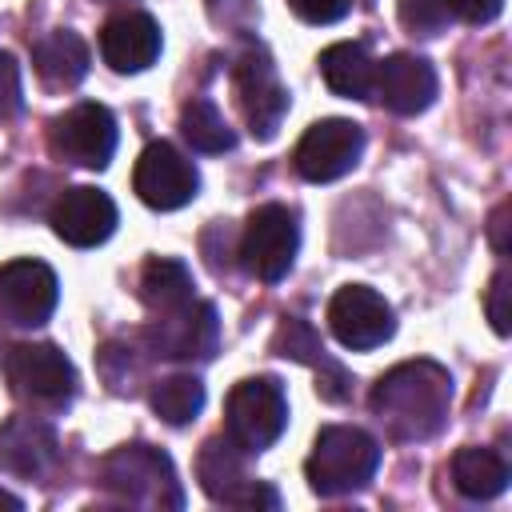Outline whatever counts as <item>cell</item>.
<instances>
[{"instance_id":"1","label":"cell","mask_w":512,"mask_h":512,"mask_svg":"<svg viewBox=\"0 0 512 512\" xmlns=\"http://www.w3.org/2000/svg\"><path fill=\"white\" fill-rule=\"evenodd\" d=\"M368 404L392 440L400 444L428 440L448 424L452 376L436 360H408L372 384Z\"/></svg>"},{"instance_id":"2","label":"cell","mask_w":512,"mask_h":512,"mask_svg":"<svg viewBox=\"0 0 512 512\" xmlns=\"http://www.w3.org/2000/svg\"><path fill=\"white\" fill-rule=\"evenodd\" d=\"M380 468V444L364 432V428H352V424H328L316 432V444L304 460V476H308V488L324 500H336V496H352L360 488L372 484Z\"/></svg>"},{"instance_id":"3","label":"cell","mask_w":512,"mask_h":512,"mask_svg":"<svg viewBox=\"0 0 512 512\" xmlns=\"http://www.w3.org/2000/svg\"><path fill=\"white\" fill-rule=\"evenodd\" d=\"M100 484L112 500L136 508H180L184 492L172 460L152 444H120L100 464Z\"/></svg>"},{"instance_id":"4","label":"cell","mask_w":512,"mask_h":512,"mask_svg":"<svg viewBox=\"0 0 512 512\" xmlns=\"http://www.w3.org/2000/svg\"><path fill=\"white\" fill-rule=\"evenodd\" d=\"M288 424V396L276 376H248L228 392L224 432L240 452H264Z\"/></svg>"},{"instance_id":"5","label":"cell","mask_w":512,"mask_h":512,"mask_svg":"<svg viewBox=\"0 0 512 512\" xmlns=\"http://www.w3.org/2000/svg\"><path fill=\"white\" fill-rule=\"evenodd\" d=\"M296 248H300V224L284 204L252 208L244 236H240V260L256 280L264 284L284 280L296 260Z\"/></svg>"},{"instance_id":"6","label":"cell","mask_w":512,"mask_h":512,"mask_svg":"<svg viewBox=\"0 0 512 512\" xmlns=\"http://www.w3.org/2000/svg\"><path fill=\"white\" fill-rule=\"evenodd\" d=\"M8 384L20 400L60 408L76 392V368L56 344H12L4 356Z\"/></svg>"},{"instance_id":"7","label":"cell","mask_w":512,"mask_h":512,"mask_svg":"<svg viewBox=\"0 0 512 512\" xmlns=\"http://www.w3.org/2000/svg\"><path fill=\"white\" fill-rule=\"evenodd\" d=\"M364 156V128L356 120H344V116H328V120H316L296 152H292V164L304 180L312 184H328V180H340L344 172H352Z\"/></svg>"},{"instance_id":"8","label":"cell","mask_w":512,"mask_h":512,"mask_svg":"<svg viewBox=\"0 0 512 512\" xmlns=\"http://www.w3.org/2000/svg\"><path fill=\"white\" fill-rule=\"evenodd\" d=\"M328 328H332V336L344 348L368 352V348H380L384 340H392L396 316H392V304L376 288H368V284H344L328 300Z\"/></svg>"},{"instance_id":"9","label":"cell","mask_w":512,"mask_h":512,"mask_svg":"<svg viewBox=\"0 0 512 512\" xmlns=\"http://www.w3.org/2000/svg\"><path fill=\"white\" fill-rule=\"evenodd\" d=\"M132 188L148 208L176 212L200 192V176L180 148H172L168 140H152L132 168Z\"/></svg>"},{"instance_id":"10","label":"cell","mask_w":512,"mask_h":512,"mask_svg":"<svg viewBox=\"0 0 512 512\" xmlns=\"http://www.w3.org/2000/svg\"><path fill=\"white\" fill-rule=\"evenodd\" d=\"M232 88H236L240 112L248 120V132L256 140H272L280 120H284V112H288V92L276 80V68L268 60V52L248 48L232 68Z\"/></svg>"},{"instance_id":"11","label":"cell","mask_w":512,"mask_h":512,"mask_svg":"<svg viewBox=\"0 0 512 512\" xmlns=\"http://www.w3.org/2000/svg\"><path fill=\"white\" fill-rule=\"evenodd\" d=\"M52 152L76 168H108L116 152V120L104 104H76L52 120Z\"/></svg>"},{"instance_id":"12","label":"cell","mask_w":512,"mask_h":512,"mask_svg":"<svg viewBox=\"0 0 512 512\" xmlns=\"http://www.w3.org/2000/svg\"><path fill=\"white\" fill-rule=\"evenodd\" d=\"M196 476H200V488L220 504H232V508H276L280 504V496L268 484L248 480L240 448L228 436L204 440L196 456Z\"/></svg>"},{"instance_id":"13","label":"cell","mask_w":512,"mask_h":512,"mask_svg":"<svg viewBox=\"0 0 512 512\" xmlns=\"http://www.w3.org/2000/svg\"><path fill=\"white\" fill-rule=\"evenodd\" d=\"M220 344V320L208 300H188L172 312H160V320L148 328L152 356L168 360H212Z\"/></svg>"},{"instance_id":"14","label":"cell","mask_w":512,"mask_h":512,"mask_svg":"<svg viewBox=\"0 0 512 512\" xmlns=\"http://www.w3.org/2000/svg\"><path fill=\"white\" fill-rule=\"evenodd\" d=\"M60 300L56 272L44 260H8L0 264V320L16 328H40Z\"/></svg>"},{"instance_id":"15","label":"cell","mask_w":512,"mask_h":512,"mask_svg":"<svg viewBox=\"0 0 512 512\" xmlns=\"http://www.w3.org/2000/svg\"><path fill=\"white\" fill-rule=\"evenodd\" d=\"M52 232L72 244V248H96L104 244L112 232H116V204L108 192L100 188H88V184H76V188H64L60 200L52 204Z\"/></svg>"},{"instance_id":"16","label":"cell","mask_w":512,"mask_h":512,"mask_svg":"<svg viewBox=\"0 0 512 512\" xmlns=\"http://www.w3.org/2000/svg\"><path fill=\"white\" fill-rule=\"evenodd\" d=\"M376 100L396 112V116H416L436 100V68L424 56L412 52H392L376 64V80H372Z\"/></svg>"},{"instance_id":"17","label":"cell","mask_w":512,"mask_h":512,"mask_svg":"<svg viewBox=\"0 0 512 512\" xmlns=\"http://www.w3.org/2000/svg\"><path fill=\"white\" fill-rule=\"evenodd\" d=\"M100 56L112 72H144L160 56V24L148 12H120L100 28Z\"/></svg>"},{"instance_id":"18","label":"cell","mask_w":512,"mask_h":512,"mask_svg":"<svg viewBox=\"0 0 512 512\" xmlns=\"http://www.w3.org/2000/svg\"><path fill=\"white\" fill-rule=\"evenodd\" d=\"M60 456V440L44 420L32 416H12L0 424V468L12 476L40 480Z\"/></svg>"},{"instance_id":"19","label":"cell","mask_w":512,"mask_h":512,"mask_svg":"<svg viewBox=\"0 0 512 512\" xmlns=\"http://www.w3.org/2000/svg\"><path fill=\"white\" fill-rule=\"evenodd\" d=\"M272 348H276L280 356H288V360L312 364V368L320 372L316 392H320L324 400H344V396H348V372H344L336 360H328V356H324V344L316 340V332H312L304 320H296V316H292V320H284V324L276 328Z\"/></svg>"},{"instance_id":"20","label":"cell","mask_w":512,"mask_h":512,"mask_svg":"<svg viewBox=\"0 0 512 512\" xmlns=\"http://www.w3.org/2000/svg\"><path fill=\"white\" fill-rule=\"evenodd\" d=\"M88 44L68 32V28H56L48 32L36 52H32V64H36V76L48 84V88H76L84 76H88Z\"/></svg>"},{"instance_id":"21","label":"cell","mask_w":512,"mask_h":512,"mask_svg":"<svg viewBox=\"0 0 512 512\" xmlns=\"http://www.w3.org/2000/svg\"><path fill=\"white\" fill-rule=\"evenodd\" d=\"M320 76L336 96L348 100H372V80H376V60L360 44H328L320 52Z\"/></svg>"},{"instance_id":"22","label":"cell","mask_w":512,"mask_h":512,"mask_svg":"<svg viewBox=\"0 0 512 512\" xmlns=\"http://www.w3.org/2000/svg\"><path fill=\"white\" fill-rule=\"evenodd\" d=\"M452 484L468 500H492L508 488V464H504L500 452L468 444L452 456Z\"/></svg>"},{"instance_id":"23","label":"cell","mask_w":512,"mask_h":512,"mask_svg":"<svg viewBox=\"0 0 512 512\" xmlns=\"http://www.w3.org/2000/svg\"><path fill=\"white\" fill-rule=\"evenodd\" d=\"M140 300L148 312H172L192 300V272L176 256H148L140 268Z\"/></svg>"},{"instance_id":"24","label":"cell","mask_w":512,"mask_h":512,"mask_svg":"<svg viewBox=\"0 0 512 512\" xmlns=\"http://www.w3.org/2000/svg\"><path fill=\"white\" fill-rule=\"evenodd\" d=\"M180 132H184V140H188L196 152H208V156L228 152V148L236 144V132L228 128L224 112H220L212 100H200V96L180 108Z\"/></svg>"},{"instance_id":"25","label":"cell","mask_w":512,"mask_h":512,"mask_svg":"<svg viewBox=\"0 0 512 512\" xmlns=\"http://www.w3.org/2000/svg\"><path fill=\"white\" fill-rule=\"evenodd\" d=\"M148 400H152V412H156L164 424L180 428V424H188V420L200 416V408H204V384H200L192 372H176V376L156 380Z\"/></svg>"},{"instance_id":"26","label":"cell","mask_w":512,"mask_h":512,"mask_svg":"<svg viewBox=\"0 0 512 512\" xmlns=\"http://www.w3.org/2000/svg\"><path fill=\"white\" fill-rule=\"evenodd\" d=\"M396 12L412 36H440L452 24V16L444 12V0H400Z\"/></svg>"},{"instance_id":"27","label":"cell","mask_w":512,"mask_h":512,"mask_svg":"<svg viewBox=\"0 0 512 512\" xmlns=\"http://www.w3.org/2000/svg\"><path fill=\"white\" fill-rule=\"evenodd\" d=\"M24 108V88H20V64L12 52H0V120H12Z\"/></svg>"},{"instance_id":"28","label":"cell","mask_w":512,"mask_h":512,"mask_svg":"<svg viewBox=\"0 0 512 512\" xmlns=\"http://www.w3.org/2000/svg\"><path fill=\"white\" fill-rule=\"evenodd\" d=\"M508 292H512L508 288V268H500L492 276V284H488V296H484V312H488L496 336H508L512 332V324H508Z\"/></svg>"},{"instance_id":"29","label":"cell","mask_w":512,"mask_h":512,"mask_svg":"<svg viewBox=\"0 0 512 512\" xmlns=\"http://www.w3.org/2000/svg\"><path fill=\"white\" fill-rule=\"evenodd\" d=\"M288 8L304 24H336L340 16H348L352 0H288Z\"/></svg>"},{"instance_id":"30","label":"cell","mask_w":512,"mask_h":512,"mask_svg":"<svg viewBox=\"0 0 512 512\" xmlns=\"http://www.w3.org/2000/svg\"><path fill=\"white\" fill-rule=\"evenodd\" d=\"M444 12L464 24H492L504 12V0H444Z\"/></svg>"},{"instance_id":"31","label":"cell","mask_w":512,"mask_h":512,"mask_svg":"<svg viewBox=\"0 0 512 512\" xmlns=\"http://www.w3.org/2000/svg\"><path fill=\"white\" fill-rule=\"evenodd\" d=\"M504 228H508V204H500L496 212H492V224H488V236H492V248L504 256L508 252V240H504Z\"/></svg>"},{"instance_id":"32","label":"cell","mask_w":512,"mask_h":512,"mask_svg":"<svg viewBox=\"0 0 512 512\" xmlns=\"http://www.w3.org/2000/svg\"><path fill=\"white\" fill-rule=\"evenodd\" d=\"M0 508H12V512H20L24 504H20V496H12V492H4V488H0Z\"/></svg>"},{"instance_id":"33","label":"cell","mask_w":512,"mask_h":512,"mask_svg":"<svg viewBox=\"0 0 512 512\" xmlns=\"http://www.w3.org/2000/svg\"><path fill=\"white\" fill-rule=\"evenodd\" d=\"M104 4H112V0H104Z\"/></svg>"}]
</instances>
